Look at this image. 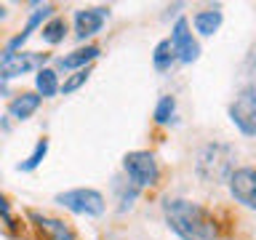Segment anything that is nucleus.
I'll use <instances>...</instances> for the list:
<instances>
[{
	"mask_svg": "<svg viewBox=\"0 0 256 240\" xmlns=\"http://www.w3.org/2000/svg\"><path fill=\"white\" fill-rule=\"evenodd\" d=\"M235 150L230 144H206L198 155V166L195 171L203 182L208 184H219V182H227L232 171H235Z\"/></svg>",
	"mask_w": 256,
	"mask_h": 240,
	"instance_id": "obj_2",
	"label": "nucleus"
},
{
	"mask_svg": "<svg viewBox=\"0 0 256 240\" xmlns=\"http://www.w3.org/2000/svg\"><path fill=\"white\" fill-rule=\"evenodd\" d=\"M222 19H224V16H222L219 8H208V11L195 14L192 24H195V30L200 32V35H214V32L222 27Z\"/></svg>",
	"mask_w": 256,
	"mask_h": 240,
	"instance_id": "obj_14",
	"label": "nucleus"
},
{
	"mask_svg": "<svg viewBox=\"0 0 256 240\" xmlns=\"http://www.w3.org/2000/svg\"><path fill=\"white\" fill-rule=\"evenodd\" d=\"M54 200L59 206H64L67 211L80 214V216H102L104 214V195L96 192V190H88V187L59 192Z\"/></svg>",
	"mask_w": 256,
	"mask_h": 240,
	"instance_id": "obj_3",
	"label": "nucleus"
},
{
	"mask_svg": "<svg viewBox=\"0 0 256 240\" xmlns=\"http://www.w3.org/2000/svg\"><path fill=\"white\" fill-rule=\"evenodd\" d=\"M230 120L246 136H256V88H243L230 104Z\"/></svg>",
	"mask_w": 256,
	"mask_h": 240,
	"instance_id": "obj_5",
	"label": "nucleus"
},
{
	"mask_svg": "<svg viewBox=\"0 0 256 240\" xmlns=\"http://www.w3.org/2000/svg\"><path fill=\"white\" fill-rule=\"evenodd\" d=\"M3 16H6V8H3V6H0V19H3Z\"/></svg>",
	"mask_w": 256,
	"mask_h": 240,
	"instance_id": "obj_22",
	"label": "nucleus"
},
{
	"mask_svg": "<svg viewBox=\"0 0 256 240\" xmlns=\"http://www.w3.org/2000/svg\"><path fill=\"white\" fill-rule=\"evenodd\" d=\"M110 16V8H80L75 14V35L80 40L96 35Z\"/></svg>",
	"mask_w": 256,
	"mask_h": 240,
	"instance_id": "obj_9",
	"label": "nucleus"
},
{
	"mask_svg": "<svg viewBox=\"0 0 256 240\" xmlns=\"http://www.w3.org/2000/svg\"><path fill=\"white\" fill-rule=\"evenodd\" d=\"M166 222L182 240H216V222L203 206L184 198H174L163 203Z\"/></svg>",
	"mask_w": 256,
	"mask_h": 240,
	"instance_id": "obj_1",
	"label": "nucleus"
},
{
	"mask_svg": "<svg viewBox=\"0 0 256 240\" xmlns=\"http://www.w3.org/2000/svg\"><path fill=\"white\" fill-rule=\"evenodd\" d=\"M46 155H48V139H40L35 144V150H32V155L24 160V163H19V171H35V168L43 163Z\"/></svg>",
	"mask_w": 256,
	"mask_h": 240,
	"instance_id": "obj_18",
	"label": "nucleus"
},
{
	"mask_svg": "<svg viewBox=\"0 0 256 240\" xmlns=\"http://www.w3.org/2000/svg\"><path fill=\"white\" fill-rule=\"evenodd\" d=\"M171 46H174V54H176V59H179V62H184V64L198 62L200 46H198V40L192 38L190 22L184 19V16H182V19H176L174 30H171Z\"/></svg>",
	"mask_w": 256,
	"mask_h": 240,
	"instance_id": "obj_7",
	"label": "nucleus"
},
{
	"mask_svg": "<svg viewBox=\"0 0 256 240\" xmlns=\"http://www.w3.org/2000/svg\"><path fill=\"white\" fill-rule=\"evenodd\" d=\"M51 11H54V6H38V11H32V16L27 19V27H24V30L19 32V35H16V38L11 40V43H8L6 54H16V51H19V48L30 40L32 32H35V30L40 27V24H43V19H46V16L51 14Z\"/></svg>",
	"mask_w": 256,
	"mask_h": 240,
	"instance_id": "obj_10",
	"label": "nucleus"
},
{
	"mask_svg": "<svg viewBox=\"0 0 256 240\" xmlns=\"http://www.w3.org/2000/svg\"><path fill=\"white\" fill-rule=\"evenodd\" d=\"M96 56H99V46H86V48H78V51H72L70 56H64L59 62L62 70H86L88 62H94Z\"/></svg>",
	"mask_w": 256,
	"mask_h": 240,
	"instance_id": "obj_13",
	"label": "nucleus"
},
{
	"mask_svg": "<svg viewBox=\"0 0 256 240\" xmlns=\"http://www.w3.org/2000/svg\"><path fill=\"white\" fill-rule=\"evenodd\" d=\"M35 86H38V96H40V99H51V96H56V91H59V80H56V72L48 70V67L38 70Z\"/></svg>",
	"mask_w": 256,
	"mask_h": 240,
	"instance_id": "obj_15",
	"label": "nucleus"
},
{
	"mask_svg": "<svg viewBox=\"0 0 256 240\" xmlns=\"http://www.w3.org/2000/svg\"><path fill=\"white\" fill-rule=\"evenodd\" d=\"M88 78H91V70H88V67H86V70H78L75 75H70V78L59 86V88H62V94H72V91H78L80 86H86V83H88Z\"/></svg>",
	"mask_w": 256,
	"mask_h": 240,
	"instance_id": "obj_20",
	"label": "nucleus"
},
{
	"mask_svg": "<svg viewBox=\"0 0 256 240\" xmlns=\"http://www.w3.org/2000/svg\"><path fill=\"white\" fill-rule=\"evenodd\" d=\"M30 216L40 224V230H46L48 235H51V240H78L75 232H72L64 222H59V219H46V216H40V214H35V211H30Z\"/></svg>",
	"mask_w": 256,
	"mask_h": 240,
	"instance_id": "obj_12",
	"label": "nucleus"
},
{
	"mask_svg": "<svg viewBox=\"0 0 256 240\" xmlns=\"http://www.w3.org/2000/svg\"><path fill=\"white\" fill-rule=\"evenodd\" d=\"M64 35H67V22H64L62 16H54L51 22H46V24H43V40H46L48 46L62 43Z\"/></svg>",
	"mask_w": 256,
	"mask_h": 240,
	"instance_id": "obj_17",
	"label": "nucleus"
},
{
	"mask_svg": "<svg viewBox=\"0 0 256 240\" xmlns=\"http://www.w3.org/2000/svg\"><path fill=\"white\" fill-rule=\"evenodd\" d=\"M0 214H3V219L11 224V208H8V200L3 195H0Z\"/></svg>",
	"mask_w": 256,
	"mask_h": 240,
	"instance_id": "obj_21",
	"label": "nucleus"
},
{
	"mask_svg": "<svg viewBox=\"0 0 256 240\" xmlns=\"http://www.w3.org/2000/svg\"><path fill=\"white\" fill-rule=\"evenodd\" d=\"M152 62H155V70H160V72L171 70V64L176 62V54H174V46H171V40H160V43L155 46V54H152Z\"/></svg>",
	"mask_w": 256,
	"mask_h": 240,
	"instance_id": "obj_16",
	"label": "nucleus"
},
{
	"mask_svg": "<svg viewBox=\"0 0 256 240\" xmlns=\"http://www.w3.org/2000/svg\"><path fill=\"white\" fill-rule=\"evenodd\" d=\"M174 110H176V99H174V96H160V102L155 107V123L166 126L168 120L174 118Z\"/></svg>",
	"mask_w": 256,
	"mask_h": 240,
	"instance_id": "obj_19",
	"label": "nucleus"
},
{
	"mask_svg": "<svg viewBox=\"0 0 256 240\" xmlns=\"http://www.w3.org/2000/svg\"><path fill=\"white\" fill-rule=\"evenodd\" d=\"M46 64V54H6L3 59H0V78L3 80H11V78H22L27 75L30 70H43Z\"/></svg>",
	"mask_w": 256,
	"mask_h": 240,
	"instance_id": "obj_6",
	"label": "nucleus"
},
{
	"mask_svg": "<svg viewBox=\"0 0 256 240\" xmlns=\"http://www.w3.org/2000/svg\"><path fill=\"white\" fill-rule=\"evenodd\" d=\"M38 107H40L38 94H19L11 104H8V112H11V118H16V120H27L38 112Z\"/></svg>",
	"mask_w": 256,
	"mask_h": 240,
	"instance_id": "obj_11",
	"label": "nucleus"
},
{
	"mask_svg": "<svg viewBox=\"0 0 256 240\" xmlns=\"http://www.w3.org/2000/svg\"><path fill=\"white\" fill-rule=\"evenodd\" d=\"M230 192L240 206L256 211V168H238L230 176Z\"/></svg>",
	"mask_w": 256,
	"mask_h": 240,
	"instance_id": "obj_8",
	"label": "nucleus"
},
{
	"mask_svg": "<svg viewBox=\"0 0 256 240\" xmlns=\"http://www.w3.org/2000/svg\"><path fill=\"white\" fill-rule=\"evenodd\" d=\"M123 168H126L128 179L134 182L136 190L155 184L158 176H160L158 160H155V155H152V152H147V150H134V152H128V155L123 158Z\"/></svg>",
	"mask_w": 256,
	"mask_h": 240,
	"instance_id": "obj_4",
	"label": "nucleus"
}]
</instances>
